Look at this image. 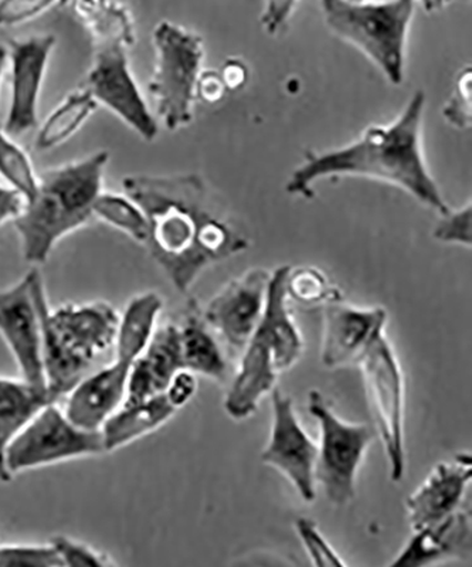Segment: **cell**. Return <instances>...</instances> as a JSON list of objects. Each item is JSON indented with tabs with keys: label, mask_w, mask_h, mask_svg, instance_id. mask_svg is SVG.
<instances>
[{
	"label": "cell",
	"mask_w": 472,
	"mask_h": 567,
	"mask_svg": "<svg viewBox=\"0 0 472 567\" xmlns=\"http://www.w3.org/2000/svg\"><path fill=\"white\" fill-rule=\"evenodd\" d=\"M291 267H278L268 282L260 322L240 353V368L227 390L225 410L235 420L257 412L261 399L276 388L277 379L299 361L301 333L288 310L287 276Z\"/></svg>",
	"instance_id": "cell-4"
},
{
	"label": "cell",
	"mask_w": 472,
	"mask_h": 567,
	"mask_svg": "<svg viewBox=\"0 0 472 567\" xmlns=\"http://www.w3.org/2000/svg\"><path fill=\"white\" fill-rule=\"evenodd\" d=\"M443 115L455 128L466 130L471 125V68L464 69L455 81L453 97L444 106Z\"/></svg>",
	"instance_id": "cell-35"
},
{
	"label": "cell",
	"mask_w": 472,
	"mask_h": 567,
	"mask_svg": "<svg viewBox=\"0 0 472 567\" xmlns=\"http://www.w3.org/2000/svg\"><path fill=\"white\" fill-rule=\"evenodd\" d=\"M434 239L470 247L472 243L471 204L459 212H447L433 231Z\"/></svg>",
	"instance_id": "cell-33"
},
{
	"label": "cell",
	"mask_w": 472,
	"mask_h": 567,
	"mask_svg": "<svg viewBox=\"0 0 472 567\" xmlns=\"http://www.w3.org/2000/svg\"><path fill=\"white\" fill-rule=\"evenodd\" d=\"M181 371L186 369L182 357L179 323L166 322L155 328L148 346L132 364L124 403L144 402L165 393L172 378Z\"/></svg>",
	"instance_id": "cell-18"
},
{
	"label": "cell",
	"mask_w": 472,
	"mask_h": 567,
	"mask_svg": "<svg viewBox=\"0 0 472 567\" xmlns=\"http://www.w3.org/2000/svg\"><path fill=\"white\" fill-rule=\"evenodd\" d=\"M45 390L52 402L83 381L101 353L115 343L120 313L109 302L68 303L50 310L40 300Z\"/></svg>",
	"instance_id": "cell-5"
},
{
	"label": "cell",
	"mask_w": 472,
	"mask_h": 567,
	"mask_svg": "<svg viewBox=\"0 0 472 567\" xmlns=\"http://www.w3.org/2000/svg\"><path fill=\"white\" fill-rule=\"evenodd\" d=\"M197 389L196 374L189 371H181L172 378L170 386L165 390V396L176 410L185 408L195 396Z\"/></svg>",
	"instance_id": "cell-37"
},
{
	"label": "cell",
	"mask_w": 472,
	"mask_h": 567,
	"mask_svg": "<svg viewBox=\"0 0 472 567\" xmlns=\"http://www.w3.org/2000/svg\"><path fill=\"white\" fill-rule=\"evenodd\" d=\"M287 296L306 307H318L341 300V293L331 286L322 271L314 267H299L289 270L287 276Z\"/></svg>",
	"instance_id": "cell-29"
},
{
	"label": "cell",
	"mask_w": 472,
	"mask_h": 567,
	"mask_svg": "<svg viewBox=\"0 0 472 567\" xmlns=\"http://www.w3.org/2000/svg\"><path fill=\"white\" fill-rule=\"evenodd\" d=\"M43 296L45 287L38 268L13 287L0 291V336L17 361L22 381L48 393L39 310Z\"/></svg>",
	"instance_id": "cell-11"
},
{
	"label": "cell",
	"mask_w": 472,
	"mask_h": 567,
	"mask_svg": "<svg viewBox=\"0 0 472 567\" xmlns=\"http://www.w3.org/2000/svg\"><path fill=\"white\" fill-rule=\"evenodd\" d=\"M308 410L321 429L315 463V483L335 506L355 498V484L360 463L374 439L373 429L363 423H347L335 414L319 390L308 393Z\"/></svg>",
	"instance_id": "cell-8"
},
{
	"label": "cell",
	"mask_w": 472,
	"mask_h": 567,
	"mask_svg": "<svg viewBox=\"0 0 472 567\" xmlns=\"http://www.w3.org/2000/svg\"><path fill=\"white\" fill-rule=\"evenodd\" d=\"M471 454H456L454 460L441 461L424 483L406 499L411 529L441 523L464 505L471 483Z\"/></svg>",
	"instance_id": "cell-17"
},
{
	"label": "cell",
	"mask_w": 472,
	"mask_h": 567,
	"mask_svg": "<svg viewBox=\"0 0 472 567\" xmlns=\"http://www.w3.org/2000/svg\"><path fill=\"white\" fill-rule=\"evenodd\" d=\"M75 17L94 39L95 45L135 43L134 18L116 0H68Z\"/></svg>",
	"instance_id": "cell-24"
},
{
	"label": "cell",
	"mask_w": 472,
	"mask_h": 567,
	"mask_svg": "<svg viewBox=\"0 0 472 567\" xmlns=\"http://www.w3.org/2000/svg\"><path fill=\"white\" fill-rule=\"evenodd\" d=\"M298 0H264L261 27L267 33L277 34L286 27Z\"/></svg>",
	"instance_id": "cell-36"
},
{
	"label": "cell",
	"mask_w": 472,
	"mask_h": 567,
	"mask_svg": "<svg viewBox=\"0 0 472 567\" xmlns=\"http://www.w3.org/2000/svg\"><path fill=\"white\" fill-rule=\"evenodd\" d=\"M94 216L109 223L115 229L124 231L131 239L144 246L146 233H148V223H146L145 215L140 206L131 200L129 196L103 194L101 192L95 200Z\"/></svg>",
	"instance_id": "cell-27"
},
{
	"label": "cell",
	"mask_w": 472,
	"mask_h": 567,
	"mask_svg": "<svg viewBox=\"0 0 472 567\" xmlns=\"http://www.w3.org/2000/svg\"><path fill=\"white\" fill-rule=\"evenodd\" d=\"M109 161V152L99 151L84 159L45 171L39 177L33 199L13 220L24 260L43 265L63 237L94 216Z\"/></svg>",
	"instance_id": "cell-3"
},
{
	"label": "cell",
	"mask_w": 472,
	"mask_h": 567,
	"mask_svg": "<svg viewBox=\"0 0 472 567\" xmlns=\"http://www.w3.org/2000/svg\"><path fill=\"white\" fill-rule=\"evenodd\" d=\"M271 272L254 268L222 288L202 311L203 319L233 353H242L266 308Z\"/></svg>",
	"instance_id": "cell-14"
},
{
	"label": "cell",
	"mask_w": 472,
	"mask_h": 567,
	"mask_svg": "<svg viewBox=\"0 0 472 567\" xmlns=\"http://www.w3.org/2000/svg\"><path fill=\"white\" fill-rule=\"evenodd\" d=\"M132 364L131 359L116 357L110 367L85 377L71 390L63 409L71 422L83 429L100 430L124 403Z\"/></svg>",
	"instance_id": "cell-19"
},
{
	"label": "cell",
	"mask_w": 472,
	"mask_h": 567,
	"mask_svg": "<svg viewBox=\"0 0 472 567\" xmlns=\"http://www.w3.org/2000/svg\"><path fill=\"white\" fill-rule=\"evenodd\" d=\"M55 48L53 34L9 40L8 60L12 65V95L3 131L9 136L30 133L38 125L40 91L49 59Z\"/></svg>",
	"instance_id": "cell-15"
},
{
	"label": "cell",
	"mask_w": 472,
	"mask_h": 567,
	"mask_svg": "<svg viewBox=\"0 0 472 567\" xmlns=\"http://www.w3.org/2000/svg\"><path fill=\"white\" fill-rule=\"evenodd\" d=\"M68 0H0V28L18 27Z\"/></svg>",
	"instance_id": "cell-34"
},
{
	"label": "cell",
	"mask_w": 472,
	"mask_h": 567,
	"mask_svg": "<svg viewBox=\"0 0 472 567\" xmlns=\"http://www.w3.org/2000/svg\"><path fill=\"white\" fill-rule=\"evenodd\" d=\"M2 566L58 567L63 564L52 545H12L0 546V567Z\"/></svg>",
	"instance_id": "cell-31"
},
{
	"label": "cell",
	"mask_w": 472,
	"mask_h": 567,
	"mask_svg": "<svg viewBox=\"0 0 472 567\" xmlns=\"http://www.w3.org/2000/svg\"><path fill=\"white\" fill-rule=\"evenodd\" d=\"M152 39L156 65L148 84L150 94L166 130L176 131L193 120L203 40L170 20L156 24Z\"/></svg>",
	"instance_id": "cell-7"
},
{
	"label": "cell",
	"mask_w": 472,
	"mask_h": 567,
	"mask_svg": "<svg viewBox=\"0 0 472 567\" xmlns=\"http://www.w3.org/2000/svg\"><path fill=\"white\" fill-rule=\"evenodd\" d=\"M0 176L27 204L38 192L39 177L35 176L32 161L3 130H0Z\"/></svg>",
	"instance_id": "cell-28"
},
{
	"label": "cell",
	"mask_w": 472,
	"mask_h": 567,
	"mask_svg": "<svg viewBox=\"0 0 472 567\" xmlns=\"http://www.w3.org/2000/svg\"><path fill=\"white\" fill-rule=\"evenodd\" d=\"M270 396L271 434L266 449L263 450L261 461L280 471L297 489L304 503H314L317 498L315 463H317L318 445L298 422L293 399L277 388L273 389Z\"/></svg>",
	"instance_id": "cell-13"
},
{
	"label": "cell",
	"mask_w": 472,
	"mask_h": 567,
	"mask_svg": "<svg viewBox=\"0 0 472 567\" xmlns=\"http://www.w3.org/2000/svg\"><path fill=\"white\" fill-rule=\"evenodd\" d=\"M125 49L123 44L95 45L85 87L96 103L113 111L142 140L152 142L157 135V124L131 73Z\"/></svg>",
	"instance_id": "cell-12"
},
{
	"label": "cell",
	"mask_w": 472,
	"mask_h": 567,
	"mask_svg": "<svg viewBox=\"0 0 472 567\" xmlns=\"http://www.w3.org/2000/svg\"><path fill=\"white\" fill-rule=\"evenodd\" d=\"M176 412L165 393L144 402L121 404L100 427L105 453L124 447L125 444L155 432L167 420L174 417Z\"/></svg>",
	"instance_id": "cell-21"
},
{
	"label": "cell",
	"mask_w": 472,
	"mask_h": 567,
	"mask_svg": "<svg viewBox=\"0 0 472 567\" xmlns=\"http://www.w3.org/2000/svg\"><path fill=\"white\" fill-rule=\"evenodd\" d=\"M419 2L423 4L425 12H438V10L445 8L451 0H419Z\"/></svg>",
	"instance_id": "cell-41"
},
{
	"label": "cell",
	"mask_w": 472,
	"mask_h": 567,
	"mask_svg": "<svg viewBox=\"0 0 472 567\" xmlns=\"http://www.w3.org/2000/svg\"><path fill=\"white\" fill-rule=\"evenodd\" d=\"M357 364L389 461L390 478L400 483L406 471L404 378L384 331L374 336Z\"/></svg>",
	"instance_id": "cell-9"
},
{
	"label": "cell",
	"mask_w": 472,
	"mask_h": 567,
	"mask_svg": "<svg viewBox=\"0 0 472 567\" xmlns=\"http://www.w3.org/2000/svg\"><path fill=\"white\" fill-rule=\"evenodd\" d=\"M328 28L368 55L393 85L404 80V49L414 0H321Z\"/></svg>",
	"instance_id": "cell-6"
},
{
	"label": "cell",
	"mask_w": 472,
	"mask_h": 567,
	"mask_svg": "<svg viewBox=\"0 0 472 567\" xmlns=\"http://www.w3.org/2000/svg\"><path fill=\"white\" fill-rule=\"evenodd\" d=\"M50 545H52L55 554L62 560L63 566H114V561L109 556L100 554V551L90 548L88 545L80 544V542L65 538V536H54Z\"/></svg>",
	"instance_id": "cell-32"
},
{
	"label": "cell",
	"mask_w": 472,
	"mask_h": 567,
	"mask_svg": "<svg viewBox=\"0 0 472 567\" xmlns=\"http://www.w3.org/2000/svg\"><path fill=\"white\" fill-rule=\"evenodd\" d=\"M425 95L418 90L394 123L369 126L353 144L308 154L306 164L294 172L288 194L312 197L315 181L327 176H365L408 192L441 216L450 212L439 186L429 174L420 144Z\"/></svg>",
	"instance_id": "cell-2"
},
{
	"label": "cell",
	"mask_w": 472,
	"mask_h": 567,
	"mask_svg": "<svg viewBox=\"0 0 472 567\" xmlns=\"http://www.w3.org/2000/svg\"><path fill=\"white\" fill-rule=\"evenodd\" d=\"M52 402L48 393L29 383L0 377V483H9L13 475L7 467V449L17 434L45 404Z\"/></svg>",
	"instance_id": "cell-23"
},
{
	"label": "cell",
	"mask_w": 472,
	"mask_h": 567,
	"mask_svg": "<svg viewBox=\"0 0 472 567\" xmlns=\"http://www.w3.org/2000/svg\"><path fill=\"white\" fill-rule=\"evenodd\" d=\"M23 197L10 186L0 185V225L8 220H14L23 212Z\"/></svg>",
	"instance_id": "cell-39"
},
{
	"label": "cell",
	"mask_w": 472,
	"mask_h": 567,
	"mask_svg": "<svg viewBox=\"0 0 472 567\" xmlns=\"http://www.w3.org/2000/svg\"><path fill=\"white\" fill-rule=\"evenodd\" d=\"M123 187L148 223L144 246L182 293L191 290L205 268L250 246L217 210L199 175L125 176Z\"/></svg>",
	"instance_id": "cell-1"
},
{
	"label": "cell",
	"mask_w": 472,
	"mask_h": 567,
	"mask_svg": "<svg viewBox=\"0 0 472 567\" xmlns=\"http://www.w3.org/2000/svg\"><path fill=\"white\" fill-rule=\"evenodd\" d=\"M162 306L164 302L155 292L132 298L124 316L120 318L114 343L116 357L130 358L131 361L140 357L155 331Z\"/></svg>",
	"instance_id": "cell-25"
},
{
	"label": "cell",
	"mask_w": 472,
	"mask_h": 567,
	"mask_svg": "<svg viewBox=\"0 0 472 567\" xmlns=\"http://www.w3.org/2000/svg\"><path fill=\"white\" fill-rule=\"evenodd\" d=\"M383 308H358L331 301L324 303L321 361L325 368L357 364L378 332L384 331Z\"/></svg>",
	"instance_id": "cell-16"
},
{
	"label": "cell",
	"mask_w": 472,
	"mask_h": 567,
	"mask_svg": "<svg viewBox=\"0 0 472 567\" xmlns=\"http://www.w3.org/2000/svg\"><path fill=\"white\" fill-rule=\"evenodd\" d=\"M296 529L299 540L306 551L311 558L315 566L321 567H347L341 556L335 551L331 544L324 538L321 530L318 529L317 524L307 516H299L296 519Z\"/></svg>",
	"instance_id": "cell-30"
},
{
	"label": "cell",
	"mask_w": 472,
	"mask_h": 567,
	"mask_svg": "<svg viewBox=\"0 0 472 567\" xmlns=\"http://www.w3.org/2000/svg\"><path fill=\"white\" fill-rule=\"evenodd\" d=\"M88 87L73 91L50 114L35 138V148L49 151L70 140L99 109Z\"/></svg>",
	"instance_id": "cell-26"
},
{
	"label": "cell",
	"mask_w": 472,
	"mask_h": 567,
	"mask_svg": "<svg viewBox=\"0 0 472 567\" xmlns=\"http://www.w3.org/2000/svg\"><path fill=\"white\" fill-rule=\"evenodd\" d=\"M8 63V49L4 45L0 44V81H2V75L4 68H7Z\"/></svg>",
	"instance_id": "cell-42"
},
{
	"label": "cell",
	"mask_w": 472,
	"mask_h": 567,
	"mask_svg": "<svg viewBox=\"0 0 472 567\" xmlns=\"http://www.w3.org/2000/svg\"><path fill=\"white\" fill-rule=\"evenodd\" d=\"M105 453L100 430H88L74 424L55 406L45 404L24 425L7 449V467L10 474L60 463V461Z\"/></svg>",
	"instance_id": "cell-10"
},
{
	"label": "cell",
	"mask_w": 472,
	"mask_h": 567,
	"mask_svg": "<svg viewBox=\"0 0 472 567\" xmlns=\"http://www.w3.org/2000/svg\"><path fill=\"white\" fill-rule=\"evenodd\" d=\"M413 532L390 566L419 567L471 556V513L465 505L441 523Z\"/></svg>",
	"instance_id": "cell-20"
},
{
	"label": "cell",
	"mask_w": 472,
	"mask_h": 567,
	"mask_svg": "<svg viewBox=\"0 0 472 567\" xmlns=\"http://www.w3.org/2000/svg\"><path fill=\"white\" fill-rule=\"evenodd\" d=\"M225 81L217 71H206L201 73L196 84V99L205 101V103H217L227 93Z\"/></svg>",
	"instance_id": "cell-38"
},
{
	"label": "cell",
	"mask_w": 472,
	"mask_h": 567,
	"mask_svg": "<svg viewBox=\"0 0 472 567\" xmlns=\"http://www.w3.org/2000/svg\"><path fill=\"white\" fill-rule=\"evenodd\" d=\"M181 328L182 357L186 371L202 374L212 381L223 382L227 378V361L217 339L195 300L187 302Z\"/></svg>",
	"instance_id": "cell-22"
},
{
	"label": "cell",
	"mask_w": 472,
	"mask_h": 567,
	"mask_svg": "<svg viewBox=\"0 0 472 567\" xmlns=\"http://www.w3.org/2000/svg\"><path fill=\"white\" fill-rule=\"evenodd\" d=\"M246 65L238 60H230L222 70V79L225 81L227 90H237L245 85L247 80Z\"/></svg>",
	"instance_id": "cell-40"
}]
</instances>
